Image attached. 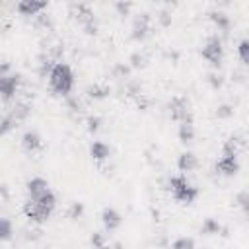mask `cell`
Here are the masks:
<instances>
[{
	"instance_id": "obj_12",
	"label": "cell",
	"mask_w": 249,
	"mask_h": 249,
	"mask_svg": "<svg viewBox=\"0 0 249 249\" xmlns=\"http://www.w3.org/2000/svg\"><path fill=\"white\" fill-rule=\"evenodd\" d=\"M89 156L95 160V161H103L111 156V148L109 144H105L103 140H93L91 146H89Z\"/></svg>"
},
{
	"instance_id": "obj_3",
	"label": "cell",
	"mask_w": 249,
	"mask_h": 249,
	"mask_svg": "<svg viewBox=\"0 0 249 249\" xmlns=\"http://www.w3.org/2000/svg\"><path fill=\"white\" fill-rule=\"evenodd\" d=\"M200 54H202V58H204L206 62H210L212 66H220V62H222V58H224L222 41H220L216 35L208 37L206 43H204V47H202V51H200Z\"/></svg>"
},
{
	"instance_id": "obj_29",
	"label": "cell",
	"mask_w": 249,
	"mask_h": 249,
	"mask_svg": "<svg viewBox=\"0 0 249 249\" xmlns=\"http://www.w3.org/2000/svg\"><path fill=\"white\" fill-rule=\"evenodd\" d=\"M231 115V109L228 107V105H222L220 109H218V117H230Z\"/></svg>"
},
{
	"instance_id": "obj_13",
	"label": "cell",
	"mask_w": 249,
	"mask_h": 249,
	"mask_svg": "<svg viewBox=\"0 0 249 249\" xmlns=\"http://www.w3.org/2000/svg\"><path fill=\"white\" fill-rule=\"evenodd\" d=\"M196 165H198V160H196V156H195L193 152H183V154H179V158H177V169H179L181 173L193 171Z\"/></svg>"
},
{
	"instance_id": "obj_6",
	"label": "cell",
	"mask_w": 249,
	"mask_h": 249,
	"mask_svg": "<svg viewBox=\"0 0 249 249\" xmlns=\"http://www.w3.org/2000/svg\"><path fill=\"white\" fill-rule=\"evenodd\" d=\"M169 109H171V119L177 121V123H183V121H193L189 109H187V101L183 97H175L171 99L169 103Z\"/></svg>"
},
{
	"instance_id": "obj_31",
	"label": "cell",
	"mask_w": 249,
	"mask_h": 249,
	"mask_svg": "<svg viewBox=\"0 0 249 249\" xmlns=\"http://www.w3.org/2000/svg\"><path fill=\"white\" fill-rule=\"evenodd\" d=\"M103 249H113V247H111V245H105V247H103Z\"/></svg>"
},
{
	"instance_id": "obj_10",
	"label": "cell",
	"mask_w": 249,
	"mask_h": 249,
	"mask_svg": "<svg viewBox=\"0 0 249 249\" xmlns=\"http://www.w3.org/2000/svg\"><path fill=\"white\" fill-rule=\"evenodd\" d=\"M18 12L21 14V16H35V14H39L41 10H45L47 8V2H39V0H21V2H18Z\"/></svg>"
},
{
	"instance_id": "obj_21",
	"label": "cell",
	"mask_w": 249,
	"mask_h": 249,
	"mask_svg": "<svg viewBox=\"0 0 249 249\" xmlns=\"http://www.w3.org/2000/svg\"><path fill=\"white\" fill-rule=\"evenodd\" d=\"M10 237H12V222L8 218H2L0 220V239L8 241Z\"/></svg>"
},
{
	"instance_id": "obj_27",
	"label": "cell",
	"mask_w": 249,
	"mask_h": 249,
	"mask_svg": "<svg viewBox=\"0 0 249 249\" xmlns=\"http://www.w3.org/2000/svg\"><path fill=\"white\" fill-rule=\"evenodd\" d=\"M99 126H101V119L99 117H89L88 119V130L89 132H97Z\"/></svg>"
},
{
	"instance_id": "obj_7",
	"label": "cell",
	"mask_w": 249,
	"mask_h": 249,
	"mask_svg": "<svg viewBox=\"0 0 249 249\" xmlns=\"http://www.w3.org/2000/svg\"><path fill=\"white\" fill-rule=\"evenodd\" d=\"M216 171L220 175H226V177H231L239 171V161H237V156H222L218 161H216Z\"/></svg>"
},
{
	"instance_id": "obj_11",
	"label": "cell",
	"mask_w": 249,
	"mask_h": 249,
	"mask_svg": "<svg viewBox=\"0 0 249 249\" xmlns=\"http://www.w3.org/2000/svg\"><path fill=\"white\" fill-rule=\"evenodd\" d=\"M21 146H23L25 152H37L43 146V140H41V136L35 130H27L21 136Z\"/></svg>"
},
{
	"instance_id": "obj_23",
	"label": "cell",
	"mask_w": 249,
	"mask_h": 249,
	"mask_svg": "<svg viewBox=\"0 0 249 249\" xmlns=\"http://www.w3.org/2000/svg\"><path fill=\"white\" fill-rule=\"evenodd\" d=\"M235 202H237V206H239L245 214H249V191H241V193H237Z\"/></svg>"
},
{
	"instance_id": "obj_1",
	"label": "cell",
	"mask_w": 249,
	"mask_h": 249,
	"mask_svg": "<svg viewBox=\"0 0 249 249\" xmlns=\"http://www.w3.org/2000/svg\"><path fill=\"white\" fill-rule=\"evenodd\" d=\"M49 86L56 95H70L74 88V72L66 62H54L49 72Z\"/></svg>"
},
{
	"instance_id": "obj_5",
	"label": "cell",
	"mask_w": 249,
	"mask_h": 249,
	"mask_svg": "<svg viewBox=\"0 0 249 249\" xmlns=\"http://www.w3.org/2000/svg\"><path fill=\"white\" fill-rule=\"evenodd\" d=\"M101 222H103V228H105L107 231H115V230L123 224V216H121V212H119L117 208L105 206V208L101 210Z\"/></svg>"
},
{
	"instance_id": "obj_24",
	"label": "cell",
	"mask_w": 249,
	"mask_h": 249,
	"mask_svg": "<svg viewBox=\"0 0 249 249\" xmlns=\"http://www.w3.org/2000/svg\"><path fill=\"white\" fill-rule=\"evenodd\" d=\"M88 93H89L91 97L101 99V97H105V95L109 93V88H105V86H91V88H88Z\"/></svg>"
},
{
	"instance_id": "obj_30",
	"label": "cell",
	"mask_w": 249,
	"mask_h": 249,
	"mask_svg": "<svg viewBox=\"0 0 249 249\" xmlns=\"http://www.w3.org/2000/svg\"><path fill=\"white\" fill-rule=\"evenodd\" d=\"M10 123H12V119H10V117H4V121H2V130H0L2 134H6V132L10 130V126H12Z\"/></svg>"
},
{
	"instance_id": "obj_17",
	"label": "cell",
	"mask_w": 249,
	"mask_h": 249,
	"mask_svg": "<svg viewBox=\"0 0 249 249\" xmlns=\"http://www.w3.org/2000/svg\"><path fill=\"white\" fill-rule=\"evenodd\" d=\"M35 202H37L39 206H43L45 210L53 212V210H54V206H56V196H54V193H53V191L49 189V191H47V193H45L43 196H39V198H37Z\"/></svg>"
},
{
	"instance_id": "obj_22",
	"label": "cell",
	"mask_w": 249,
	"mask_h": 249,
	"mask_svg": "<svg viewBox=\"0 0 249 249\" xmlns=\"http://www.w3.org/2000/svg\"><path fill=\"white\" fill-rule=\"evenodd\" d=\"M235 150H237V140L231 136V138H228V140L224 142V146H222V156H237Z\"/></svg>"
},
{
	"instance_id": "obj_8",
	"label": "cell",
	"mask_w": 249,
	"mask_h": 249,
	"mask_svg": "<svg viewBox=\"0 0 249 249\" xmlns=\"http://www.w3.org/2000/svg\"><path fill=\"white\" fill-rule=\"evenodd\" d=\"M19 86V74H6V76H0V93L2 97L8 101L10 97H14L16 89Z\"/></svg>"
},
{
	"instance_id": "obj_16",
	"label": "cell",
	"mask_w": 249,
	"mask_h": 249,
	"mask_svg": "<svg viewBox=\"0 0 249 249\" xmlns=\"http://www.w3.org/2000/svg\"><path fill=\"white\" fill-rule=\"evenodd\" d=\"M210 19L214 21V25L220 29V31H228L231 21H230V16H226L224 12H210Z\"/></svg>"
},
{
	"instance_id": "obj_9",
	"label": "cell",
	"mask_w": 249,
	"mask_h": 249,
	"mask_svg": "<svg viewBox=\"0 0 249 249\" xmlns=\"http://www.w3.org/2000/svg\"><path fill=\"white\" fill-rule=\"evenodd\" d=\"M25 187H27V196H29V200H37L39 196H43V195L49 191V183H47V179H43V177H33V179H29Z\"/></svg>"
},
{
	"instance_id": "obj_25",
	"label": "cell",
	"mask_w": 249,
	"mask_h": 249,
	"mask_svg": "<svg viewBox=\"0 0 249 249\" xmlns=\"http://www.w3.org/2000/svg\"><path fill=\"white\" fill-rule=\"evenodd\" d=\"M89 243H91V247L93 249H103L107 243H105V237H103V233H99V231H95V233H91V237H89Z\"/></svg>"
},
{
	"instance_id": "obj_19",
	"label": "cell",
	"mask_w": 249,
	"mask_h": 249,
	"mask_svg": "<svg viewBox=\"0 0 249 249\" xmlns=\"http://www.w3.org/2000/svg\"><path fill=\"white\" fill-rule=\"evenodd\" d=\"M171 249H196V247H195V239H193V237L181 235V237H177V239L171 243Z\"/></svg>"
},
{
	"instance_id": "obj_20",
	"label": "cell",
	"mask_w": 249,
	"mask_h": 249,
	"mask_svg": "<svg viewBox=\"0 0 249 249\" xmlns=\"http://www.w3.org/2000/svg\"><path fill=\"white\" fill-rule=\"evenodd\" d=\"M237 54L243 64H249V39H241L237 45Z\"/></svg>"
},
{
	"instance_id": "obj_14",
	"label": "cell",
	"mask_w": 249,
	"mask_h": 249,
	"mask_svg": "<svg viewBox=\"0 0 249 249\" xmlns=\"http://www.w3.org/2000/svg\"><path fill=\"white\" fill-rule=\"evenodd\" d=\"M177 136H179V140H181L183 144L193 142V140H195V126H193V121H183V123H179Z\"/></svg>"
},
{
	"instance_id": "obj_18",
	"label": "cell",
	"mask_w": 249,
	"mask_h": 249,
	"mask_svg": "<svg viewBox=\"0 0 249 249\" xmlns=\"http://www.w3.org/2000/svg\"><path fill=\"white\" fill-rule=\"evenodd\" d=\"M202 233H206V235H214V233H220L222 231V226H220V222L218 220H214V218H206L204 222H202Z\"/></svg>"
},
{
	"instance_id": "obj_28",
	"label": "cell",
	"mask_w": 249,
	"mask_h": 249,
	"mask_svg": "<svg viewBox=\"0 0 249 249\" xmlns=\"http://www.w3.org/2000/svg\"><path fill=\"white\" fill-rule=\"evenodd\" d=\"M130 6H132L130 2H117V4H115V8L119 10V14H121V16H126V14H128V10H130Z\"/></svg>"
},
{
	"instance_id": "obj_26",
	"label": "cell",
	"mask_w": 249,
	"mask_h": 249,
	"mask_svg": "<svg viewBox=\"0 0 249 249\" xmlns=\"http://www.w3.org/2000/svg\"><path fill=\"white\" fill-rule=\"evenodd\" d=\"M82 214H84V204H82V202H74V204L70 206V218L76 220V218H80Z\"/></svg>"
},
{
	"instance_id": "obj_15",
	"label": "cell",
	"mask_w": 249,
	"mask_h": 249,
	"mask_svg": "<svg viewBox=\"0 0 249 249\" xmlns=\"http://www.w3.org/2000/svg\"><path fill=\"white\" fill-rule=\"evenodd\" d=\"M146 33H148V16L144 14L142 18H136L132 23V37L136 41H142L146 37Z\"/></svg>"
},
{
	"instance_id": "obj_4",
	"label": "cell",
	"mask_w": 249,
	"mask_h": 249,
	"mask_svg": "<svg viewBox=\"0 0 249 249\" xmlns=\"http://www.w3.org/2000/svg\"><path fill=\"white\" fill-rule=\"evenodd\" d=\"M23 214H25L31 222H35V224H43V222H47V220L51 218L53 212L45 210V208L39 206L35 200H27V202L23 204Z\"/></svg>"
},
{
	"instance_id": "obj_2",
	"label": "cell",
	"mask_w": 249,
	"mask_h": 249,
	"mask_svg": "<svg viewBox=\"0 0 249 249\" xmlns=\"http://www.w3.org/2000/svg\"><path fill=\"white\" fill-rule=\"evenodd\" d=\"M169 191H171L173 198L179 204H193L196 200V196H198V189L193 187L187 181V175L185 173H179V175L169 177Z\"/></svg>"
}]
</instances>
